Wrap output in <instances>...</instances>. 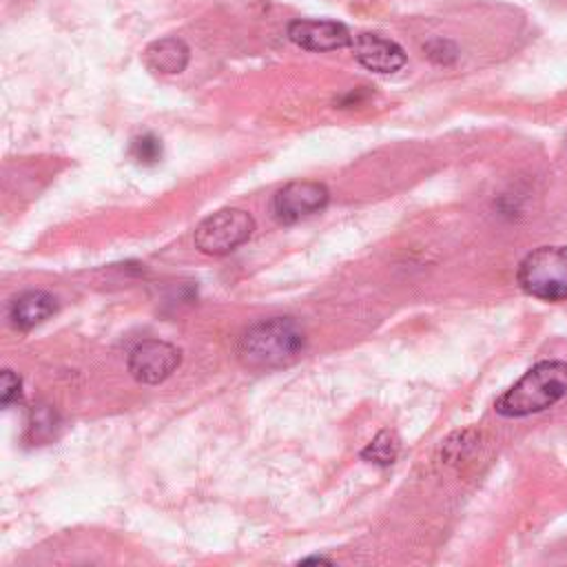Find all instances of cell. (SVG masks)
I'll return each mask as SVG.
<instances>
[{"label":"cell","instance_id":"obj_1","mask_svg":"<svg viewBox=\"0 0 567 567\" xmlns=\"http://www.w3.org/2000/svg\"><path fill=\"white\" fill-rule=\"evenodd\" d=\"M303 346L306 334L292 317H270L244 330L237 357L250 370H272L295 361Z\"/></svg>","mask_w":567,"mask_h":567},{"label":"cell","instance_id":"obj_2","mask_svg":"<svg viewBox=\"0 0 567 567\" xmlns=\"http://www.w3.org/2000/svg\"><path fill=\"white\" fill-rule=\"evenodd\" d=\"M567 394V363L538 361L532 365L498 401L496 412L507 419H520L543 412Z\"/></svg>","mask_w":567,"mask_h":567},{"label":"cell","instance_id":"obj_3","mask_svg":"<svg viewBox=\"0 0 567 567\" xmlns=\"http://www.w3.org/2000/svg\"><path fill=\"white\" fill-rule=\"evenodd\" d=\"M518 286L543 301L567 299V246H540L525 255L516 272Z\"/></svg>","mask_w":567,"mask_h":567},{"label":"cell","instance_id":"obj_4","mask_svg":"<svg viewBox=\"0 0 567 567\" xmlns=\"http://www.w3.org/2000/svg\"><path fill=\"white\" fill-rule=\"evenodd\" d=\"M255 230V219L241 208H221L195 228V246L206 255H228Z\"/></svg>","mask_w":567,"mask_h":567},{"label":"cell","instance_id":"obj_5","mask_svg":"<svg viewBox=\"0 0 567 567\" xmlns=\"http://www.w3.org/2000/svg\"><path fill=\"white\" fill-rule=\"evenodd\" d=\"M182 363V350L168 341L146 339L128 352V372L135 381L155 385L168 379Z\"/></svg>","mask_w":567,"mask_h":567},{"label":"cell","instance_id":"obj_6","mask_svg":"<svg viewBox=\"0 0 567 567\" xmlns=\"http://www.w3.org/2000/svg\"><path fill=\"white\" fill-rule=\"evenodd\" d=\"M328 199H330V193L319 182H308V179L290 182L275 193L272 215L281 224H295L299 219H306L323 210Z\"/></svg>","mask_w":567,"mask_h":567},{"label":"cell","instance_id":"obj_7","mask_svg":"<svg viewBox=\"0 0 567 567\" xmlns=\"http://www.w3.org/2000/svg\"><path fill=\"white\" fill-rule=\"evenodd\" d=\"M288 38L308 51H334L352 44L350 31L334 20H295L288 24Z\"/></svg>","mask_w":567,"mask_h":567},{"label":"cell","instance_id":"obj_8","mask_svg":"<svg viewBox=\"0 0 567 567\" xmlns=\"http://www.w3.org/2000/svg\"><path fill=\"white\" fill-rule=\"evenodd\" d=\"M352 51L361 66L377 73H394L405 64V51L377 33H359L352 38Z\"/></svg>","mask_w":567,"mask_h":567},{"label":"cell","instance_id":"obj_9","mask_svg":"<svg viewBox=\"0 0 567 567\" xmlns=\"http://www.w3.org/2000/svg\"><path fill=\"white\" fill-rule=\"evenodd\" d=\"M58 303L51 292L27 290L9 303V319L20 330H31L38 323L47 321L55 312Z\"/></svg>","mask_w":567,"mask_h":567},{"label":"cell","instance_id":"obj_10","mask_svg":"<svg viewBox=\"0 0 567 567\" xmlns=\"http://www.w3.org/2000/svg\"><path fill=\"white\" fill-rule=\"evenodd\" d=\"M188 60H190L188 47L184 44V40L173 38V35L151 42L144 51V64L151 71L162 73V75L182 73L186 69Z\"/></svg>","mask_w":567,"mask_h":567},{"label":"cell","instance_id":"obj_11","mask_svg":"<svg viewBox=\"0 0 567 567\" xmlns=\"http://www.w3.org/2000/svg\"><path fill=\"white\" fill-rule=\"evenodd\" d=\"M401 450V441L392 430H381L370 443L368 447L361 452V458L374 463V465H390L394 463V458L399 456Z\"/></svg>","mask_w":567,"mask_h":567},{"label":"cell","instance_id":"obj_12","mask_svg":"<svg viewBox=\"0 0 567 567\" xmlns=\"http://www.w3.org/2000/svg\"><path fill=\"white\" fill-rule=\"evenodd\" d=\"M58 430V414L51 405L38 403L31 408L29 414V441L31 443H47L51 436H55Z\"/></svg>","mask_w":567,"mask_h":567},{"label":"cell","instance_id":"obj_13","mask_svg":"<svg viewBox=\"0 0 567 567\" xmlns=\"http://www.w3.org/2000/svg\"><path fill=\"white\" fill-rule=\"evenodd\" d=\"M131 155L137 164L151 166L162 159V142L155 135H140L131 144Z\"/></svg>","mask_w":567,"mask_h":567},{"label":"cell","instance_id":"obj_14","mask_svg":"<svg viewBox=\"0 0 567 567\" xmlns=\"http://www.w3.org/2000/svg\"><path fill=\"white\" fill-rule=\"evenodd\" d=\"M20 388H22L20 377L11 370H4L2 381H0V401H2V405H11L13 401H18L20 399Z\"/></svg>","mask_w":567,"mask_h":567},{"label":"cell","instance_id":"obj_15","mask_svg":"<svg viewBox=\"0 0 567 567\" xmlns=\"http://www.w3.org/2000/svg\"><path fill=\"white\" fill-rule=\"evenodd\" d=\"M434 44H436L439 49H434L432 44H427V47H425L427 55H430L434 62L447 64V62H452V60H454V55H456V53H445V49H450V47H452L450 42H445V40H434Z\"/></svg>","mask_w":567,"mask_h":567},{"label":"cell","instance_id":"obj_16","mask_svg":"<svg viewBox=\"0 0 567 567\" xmlns=\"http://www.w3.org/2000/svg\"><path fill=\"white\" fill-rule=\"evenodd\" d=\"M301 563H330V560L323 556H310V558H303Z\"/></svg>","mask_w":567,"mask_h":567}]
</instances>
